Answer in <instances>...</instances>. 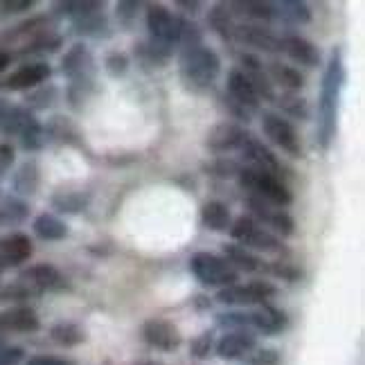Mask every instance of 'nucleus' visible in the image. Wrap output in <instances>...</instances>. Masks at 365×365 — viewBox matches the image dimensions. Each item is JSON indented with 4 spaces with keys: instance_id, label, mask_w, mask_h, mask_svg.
I'll return each instance as SVG.
<instances>
[{
    "instance_id": "4be33fe9",
    "label": "nucleus",
    "mask_w": 365,
    "mask_h": 365,
    "mask_svg": "<svg viewBox=\"0 0 365 365\" xmlns=\"http://www.w3.org/2000/svg\"><path fill=\"white\" fill-rule=\"evenodd\" d=\"M228 97L235 104H240L246 110H250V113L259 108V97L255 91H252L250 81L246 79V75L240 68H235L228 73Z\"/></svg>"
},
{
    "instance_id": "de8ad7c7",
    "label": "nucleus",
    "mask_w": 365,
    "mask_h": 365,
    "mask_svg": "<svg viewBox=\"0 0 365 365\" xmlns=\"http://www.w3.org/2000/svg\"><path fill=\"white\" fill-rule=\"evenodd\" d=\"M25 365H75V363L61 356H52V354H36L27 359Z\"/></svg>"
},
{
    "instance_id": "c9c22d12",
    "label": "nucleus",
    "mask_w": 365,
    "mask_h": 365,
    "mask_svg": "<svg viewBox=\"0 0 365 365\" xmlns=\"http://www.w3.org/2000/svg\"><path fill=\"white\" fill-rule=\"evenodd\" d=\"M210 25L215 27L217 34L223 38V41H235V23H232V16L228 7L223 5H217L212 11H210Z\"/></svg>"
},
{
    "instance_id": "4c0bfd02",
    "label": "nucleus",
    "mask_w": 365,
    "mask_h": 365,
    "mask_svg": "<svg viewBox=\"0 0 365 365\" xmlns=\"http://www.w3.org/2000/svg\"><path fill=\"white\" fill-rule=\"evenodd\" d=\"M277 104L282 106V110L287 115L296 118V120H307L309 118V108H307V102L302 97L293 95V93H282L279 97H275Z\"/></svg>"
},
{
    "instance_id": "f3484780",
    "label": "nucleus",
    "mask_w": 365,
    "mask_h": 365,
    "mask_svg": "<svg viewBox=\"0 0 365 365\" xmlns=\"http://www.w3.org/2000/svg\"><path fill=\"white\" fill-rule=\"evenodd\" d=\"M32 240L23 232H14L0 242V271L21 266L32 257Z\"/></svg>"
},
{
    "instance_id": "e433bc0d",
    "label": "nucleus",
    "mask_w": 365,
    "mask_h": 365,
    "mask_svg": "<svg viewBox=\"0 0 365 365\" xmlns=\"http://www.w3.org/2000/svg\"><path fill=\"white\" fill-rule=\"evenodd\" d=\"M232 7L242 9V14L257 21H273L275 19V9L273 3H262V0H246V3H235Z\"/></svg>"
},
{
    "instance_id": "1a4fd4ad",
    "label": "nucleus",
    "mask_w": 365,
    "mask_h": 365,
    "mask_svg": "<svg viewBox=\"0 0 365 365\" xmlns=\"http://www.w3.org/2000/svg\"><path fill=\"white\" fill-rule=\"evenodd\" d=\"M262 129L266 138L271 140L275 147L282 149L287 156L291 158H300L302 156V145H300V135L289 120L275 113H264L262 118Z\"/></svg>"
},
{
    "instance_id": "c85d7f7f",
    "label": "nucleus",
    "mask_w": 365,
    "mask_h": 365,
    "mask_svg": "<svg viewBox=\"0 0 365 365\" xmlns=\"http://www.w3.org/2000/svg\"><path fill=\"white\" fill-rule=\"evenodd\" d=\"M38 182H41L38 165L34 160H27L19 167L16 174H14L11 187L16 192V196H32L38 190Z\"/></svg>"
},
{
    "instance_id": "393cba45",
    "label": "nucleus",
    "mask_w": 365,
    "mask_h": 365,
    "mask_svg": "<svg viewBox=\"0 0 365 365\" xmlns=\"http://www.w3.org/2000/svg\"><path fill=\"white\" fill-rule=\"evenodd\" d=\"M34 120L36 115L25 106H7L0 110V133L7 138H19Z\"/></svg>"
},
{
    "instance_id": "c03bdc74",
    "label": "nucleus",
    "mask_w": 365,
    "mask_h": 365,
    "mask_svg": "<svg viewBox=\"0 0 365 365\" xmlns=\"http://www.w3.org/2000/svg\"><path fill=\"white\" fill-rule=\"evenodd\" d=\"M250 365H279V354L275 349H257L250 356Z\"/></svg>"
},
{
    "instance_id": "72a5a7b5",
    "label": "nucleus",
    "mask_w": 365,
    "mask_h": 365,
    "mask_svg": "<svg viewBox=\"0 0 365 365\" xmlns=\"http://www.w3.org/2000/svg\"><path fill=\"white\" fill-rule=\"evenodd\" d=\"M88 199L81 192H57L52 194V207L57 212H68V215H77L86 207Z\"/></svg>"
},
{
    "instance_id": "ddd939ff",
    "label": "nucleus",
    "mask_w": 365,
    "mask_h": 365,
    "mask_svg": "<svg viewBox=\"0 0 365 365\" xmlns=\"http://www.w3.org/2000/svg\"><path fill=\"white\" fill-rule=\"evenodd\" d=\"M248 207L252 210V215H255L259 221H264L266 226L273 228L282 237H291L293 230H296V221L291 219L289 212H284L282 207H275L271 203L262 201L259 196H248Z\"/></svg>"
},
{
    "instance_id": "423d86ee",
    "label": "nucleus",
    "mask_w": 365,
    "mask_h": 365,
    "mask_svg": "<svg viewBox=\"0 0 365 365\" xmlns=\"http://www.w3.org/2000/svg\"><path fill=\"white\" fill-rule=\"evenodd\" d=\"M54 9H57V14H61V16H68L73 21L79 34L100 36L102 30H106L102 3H93V0H86V3H57Z\"/></svg>"
},
{
    "instance_id": "2f4dec72",
    "label": "nucleus",
    "mask_w": 365,
    "mask_h": 365,
    "mask_svg": "<svg viewBox=\"0 0 365 365\" xmlns=\"http://www.w3.org/2000/svg\"><path fill=\"white\" fill-rule=\"evenodd\" d=\"M275 19H282L289 23H309L312 21V9L307 7V3L300 0H284V3H273Z\"/></svg>"
},
{
    "instance_id": "79ce46f5",
    "label": "nucleus",
    "mask_w": 365,
    "mask_h": 365,
    "mask_svg": "<svg viewBox=\"0 0 365 365\" xmlns=\"http://www.w3.org/2000/svg\"><path fill=\"white\" fill-rule=\"evenodd\" d=\"M210 349H212V334L205 331V334L199 336V339H194V341H192L190 352H192V356H196V359H205V356L210 354Z\"/></svg>"
},
{
    "instance_id": "9d476101",
    "label": "nucleus",
    "mask_w": 365,
    "mask_h": 365,
    "mask_svg": "<svg viewBox=\"0 0 365 365\" xmlns=\"http://www.w3.org/2000/svg\"><path fill=\"white\" fill-rule=\"evenodd\" d=\"M61 73L70 79V83H93L97 66L93 54L83 43H75L61 59Z\"/></svg>"
},
{
    "instance_id": "473e14b6",
    "label": "nucleus",
    "mask_w": 365,
    "mask_h": 365,
    "mask_svg": "<svg viewBox=\"0 0 365 365\" xmlns=\"http://www.w3.org/2000/svg\"><path fill=\"white\" fill-rule=\"evenodd\" d=\"M50 336L54 343L63 345V347H75L86 341V331H83L79 325H75V322H59V325H54L50 329Z\"/></svg>"
},
{
    "instance_id": "a19ab883",
    "label": "nucleus",
    "mask_w": 365,
    "mask_h": 365,
    "mask_svg": "<svg viewBox=\"0 0 365 365\" xmlns=\"http://www.w3.org/2000/svg\"><path fill=\"white\" fill-rule=\"evenodd\" d=\"M34 7V0H0V14L11 16V14H23Z\"/></svg>"
},
{
    "instance_id": "7ed1b4c3",
    "label": "nucleus",
    "mask_w": 365,
    "mask_h": 365,
    "mask_svg": "<svg viewBox=\"0 0 365 365\" xmlns=\"http://www.w3.org/2000/svg\"><path fill=\"white\" fill-rule=\"evenodd\" d=\"M147 30L151 36L149 46H153L163 57L170 59L174 48H178L180 19H176L165 5H149L147 7Z\"/></svg>"
},
{
    "instance_id": "2eb2a0df",
    "label": "nucleus",
    "mask_w": 365,
    "mask_h": 365,
    "mask_svg": "<svg viewBox=\"0 0 365 365\" xmlns=\"http://www.w3.org/2000/svg\"><path fill=\"white\" fill-rule=\"evenodd\" d=\"M38 327V316L30 307H11L0 314V339L7 334H34Z\"/></svg>"
},
{
    "instance_id": "864d4df0",
    "label": "nucleus",
    "mask_w": 365,
    "mask_h": 365,
    "mask_svg": "<svg viewBox=\"0 0 365 365\" xmlns=\"http://www.w3.org/2000/svg\"><path fill=\"white\" fill-rule=\"evenodd\" d=\"M0 110H3V104H0Z\"/></svg>"
},
{
    "instance_id": "ea45409f",
    "label": "nucleus",
    "mask_w": 365,
    "mask_h": 365,
    "mask_svg": "<svg viewBox=\"0 0 365 365\" xmlns=\"http://www.w3.org/2000/svg\"><path fill=\"white\" fill-rule=\"evenodd\" d=\"M104 66H106V73L110 77H122L126 70H129V61H126V57H124V54H120V52L108 54Z\"/></svg>"
},
{
    "instance_id": "cd10ccee",
    "label": "nucleus",
    "mask_w": 365,
    "mask_h": 365,
    "mask_svg": "<svg viewBox=\"0 0 365 365\" xmlns=\"http://www.w3.org/2000/svg\"><path fill=\"white\" fill-rule=\"evenodd\" d=\"M32 228H34V235L43 242H61L68 235V226L52 212L38 215L32 223Z\"/></svg>"
},
{
    "instance_id": "7c9ffc66",
    "label": "nucleus",
    "mask_w": 365,
    "mask_h": 365,
    "mask_svg": "<svg viewBox=\"0 0 365 365\" xmlns=\"http://www.w3.org/2000/svg\"><path fill=\"white\" fill-rule=\"evenodd\" d=\"M201 223L205 228L215 230V232H223L232 226V217L230 210L219 203V201H210L201 207Z\"/></svg>"
},
{
    "instance_id": "603ef678",
    "label": "nucleus",
    "mask_w": 365,
    "mask_h": 365,
    "mask_svg": "<svg viewBox=\"0 0 365 365\" xmlns=\"http://www.w3.org/2000/svg\"><path fill=\"white\" fill-rule=\"evenodd\" d=\"M145 365H156V363H145Z\"/></svg>"
},
{
    "instance_id": "0eeeda50",
    "label": "nucleus",
    "mask_w": 365,
    "mask_h": 365,
    "mask_svg": "<svg viewBox=\"0 0 365 365\" xmlns=\"http://www.w3.org/2000/svg\"><path fill=\"white\" fill-rule=\"evenodd\" d=\"M228 230H230L232 240L240 242L248 250L250 248L262 250V252H279L282 250V242H279L271 230H266L262 223H257L252 217H240Z\"/></svg>"
},
{
    "instance_id": "412c9836",
    "label": "nucleus",
    "mask_w": 365,
    "mask_h": 365,
    "mask_svg": "<svg viewBox=\"0 0 365 365\" xmlns=\"http://www.w3.org/2000/svg\"><path fill=\"white\" fill-rule=\"evenodd\" d=\"M255 349V336L246 329H235L228 331L226 336H221V341L217 343V354L221 359H242L246 354H250Z\"/></svg>"
},
{
    "instance_id": "f257e3e1",
    "label": "nucleus",
    "mask_w": 365,
    "mask_h": 365,
    "mask_svg": "<svg viewBox=\"0 0 365 365\" xmlns=\"http://www.w3.org/2000/svg\"><path fill=\"white\" fill-rule=\"evenodd\" d=\"M345 63L341 50H334L329 63L325 68L320 83V100H318V145L320 149H329L336 131H339V106L341 95L345 88Z\"/></svg>"
},
{
    "instance_id": "c756f323",
    "label": "nucleus",
    "mask_w": 365,
    "mask_h": 365,
    "mask_svg": "<svg viewBox=\"0 0 365 365\" xmlns=\"http://www.w3.org/2000/svg\"><path fill=\"white\" fill-rule=\"evenodd\" d=\"M30 217V205H27L21 196H5L0 199V226L16 228Z\"/></svg>"
},
{
    "instance_id": "dca6fc26",
    "label": "nucleus",
    "mask_w": 365,
    "mask_h": 365,
    "mask_svg": "<svg viewBox=\"0 0 365 365\" xmlns=\"http://www.w3.org/2000/svg\"><path fill=\"white\" fill-rule=\"evenodd\" d=\"M143 336L151 347L160 349V352H174V349L180 345L178 329L172 325L170 320H163V318L147 320L145 327H143Z\"/></svg>"
},
{
    "instance_id": "37998d69",
    "label": "nucleus",
    "mask_w": 365,
    "mask_h": 365,
    "mask_svg": "<svg viewBox=\"0 0 365 365\" xmlns=\"http://www.w3.org/2000/svg\"><path fill=\"white\" fill-rule=\"evenodd\" d=\"M138 3H133V0H122V3H118V19L124 23V25H131L133 19L138 16Z\"/></svg>"
},
{
    "instance_id": "f704fd0d",
    "label": "nucleus",
    "mask_w": 365,
    "mask_h": 365,
    "mask_svg": "<svg viewBox=\"0 0 365 365\" xmlns=\"http://www.w3.org/2000/svg\"><path fill=\"white\" fill-rule=\"evenodd\" d=\"M21 140V147L27 151V153H34V151H41L46 145H48V135H46V126L41 124L38 120H34L27 129L19 135Z\"/></svg>"
},
{
    "instance_id": "09e8293b",
    "label": "nucleus",
    "mask_w": 365,
    "mask_h": 365,
    "mask_svg": "<svg viewBox=\"0 0 365 365\" xmlns=\"http://www.w3.org/2000/svg\"><path fill=\"white\" fill-rule=\"evenodd\" d=\"M23 361L21 347H0V365H19Z\"/></svg>"
},
{
    "instance_id": "9b49d317",
    "label": "nucleus",
    "mask_w": 365,
    "mask_h": 365,
    "mask_svg": "<svg viewBox=\"0 0 365 365\" xmlns=\"http://www.w3.org/2000/svg\"><path fill=\"white\" fill-rule=\"evenodd\" d=\"M16 282L30 293V296H36V293H46V291H59L66 287L63 275L54 269L52 264H34L30 269H25Z\"/></svg>"
},
{
    "instance_id": "6e6552de",
    "label": "nucleus",
    "mask_w": 365,
    "mask_h": 365,
    "mask_svg": "<svg viewBox=\"0 0 365 365\" xmlns=\"http://www.w3.org/2000/svg\"><path fill=\"white\" fill-rule=\"evenodd\" d=\"M275 287L264 279H255L248 284H230L223 287L217 293V300L221 304H232V307H252V304H266L275 296Z\"/></svg>"
},
{
    "instance_id": "20e7f679",
    "label": "nucleus",
    "mask_w": 365,
    "mask_h": 365,
    "mask_svg": "<svg viewBox=\"0 0 365 365\" xmlns=\"http://www.w3.org/2000/svg\"><path fill=\"white\" fill-rule=\"evenodd\" d=\"M237 174H240L242 187H246L250 196H259L262 201L271 203L275 207H287L293 203V194L282 182V178L252 170V167H244V170H240Z\"/></svg>"
},
{
    "instance_id": "f03ea898",
    "label": "nucleus",
    "mask_w": 365,
    "mask_h": 365,
    "mask_svg": "<svg viewBox=\"0 0 365 365\" xmlns=\"http://www.w3.org/2000/svg\"><path fill=\"white\" fill-rule=\"evenodd\" d=\"M221 73V61L215 50L201 46H194L187 50H180V75L192 88H210L217 81Z\"/></svg>"
},
{
    "instance_id": "4468645a",
    "label": "nucleus",
    "mask_w": 365,
    "mask_h": 365,
    "mask_svg": "<svg viewBox=\"0 0 365 365\" xmlns=\"http://www.w3.org/2000/svg\"><path fill=\"white\" fill-rule=\"evenodd\" d=\"M240 151L244 153V158L250 163L252 170H259V172H266V174H273L279 178V172H282V163L277 160L275 153L266 147L262 140H257L255 135H246V140L242 143Z\"/></svg>"
},
{
    "instance_id": "8fccbe9b",
    "label": "nucleus",
    "mask_w": 365,
    "mask_h": 365,
    "mask_svg": "<svg viewBox=\"0 0 365 365\" xmlns=\"http://www.w3.org/2000/svg\"><path fill=\"white\" fill-rule=\"evenodd\" d=\"M176 5H178V7H182V9H187L190 14H196V11H199V7H201L199 0H178Z\"/></svg>"
},
{
    "instance_id": "f8f14e48",
    "label": "nucleus",
    "mask_w": 365,
    "mask_h": 365,
    "mask_svg": "<svg viewBox=\"0 0 365 365\" xmlns=\"http://www.w3.org/2000/svg\"><path fill=\"white\" fill-rule=\"evenodd\" d=\"M52 77V68L46 61H32V63H25L19 70L3 81V86L7 91H30V88H38Z\"/></svg>"
},
{
    "instance_id": "a878e982",
    "label": "nucleus",
    "mask_w": 365,
    "mask_h": 365,
    "mask_svg": "<svg viewBox=\"0 0 365 365\" xmlns=\"http://www.w3.org/2000/svg\"><path fill=\"white\" fill-rule=\"evenodd\" d=\"M223 252H226V262L235 271L242 269L246 273H259L266 269V262L262 257H257L255 252L240 246V244H226L223 246Z\"/></svg>"
},
{
    "instance_id": "aec40b11",
    "label": "nucleus",
    "mask_w": 365,
    "mask_h": 365,
    "mask_svg": "<svg viewBox=\"0 0 365 365\" xmlns=\"http://www.w3.org/2000/svg\"><path fill=\"white\" fill-rule=\"evenodd\" d=\"M246 131L242 129L240 124L235 122H221L217 124L212 131L207 133V147L212 151H232V149H240L242 143L246 140Z\"/></svg>"
},
{
    "instance_id": "a211bd4d",
    "label": "nucleus",
    "mask_w": 365,
    "mask_h": 365,
    "mask_svg": "<svg viewBox=\"0 0 365 365\" xmlns=\"http://www.w3.org/2000/svg\"><path fill=\"white\" fill-rule=\"evenodd\" d=\"M242 73L246 75V79L250 81L252 91L257 93V97L262 100H275V91H273V81L269 79V75H266V68L264 63L255 57V54H242Z\"/></svg>"
},
{
    "instance_id": "49530a36",
    "label": "nucleus",
    "mask_w": 365,
    "mask_h": 365,
    "mask_svg": "<svg viewBox=\"0 0 365 365\" xmlns=\"http://www.w3.org/2000/svg\"><path fill=\"white\" fill-rule=\"evenodd\" d=\"M271 271H273L277 277L289 279V282H293V279H298V277H300V271H298V269H293V266L287 264V262H273Z\"/></svg>"
},
{
    "instance_id": "6ab92c4d",
    "label": "nucleus",
    "mask_w": 365,
    "mask_h": 365,
    "mask_svg": "<svg viewBox=\"0 0 365 365\" xmlns=\"http://www.w3.org/2000/svg\"><path fill=\"white\" fill-rule=\"evenodd\" d=\"M235 38H240L242 43L257 48L264 52H282V38H277L271 30L257 25H237Z\"/></svg>"
},
{
    "instance_id": "39448f33",
    "label": "nucleus",
    "mask_w": 365,
    "mask_h": 365,
    "mask_svg": "<svg viewBox=\"0 0 365 365\" xmlns=\"http://www.w3.org/2000/svg\"><path fill=\"white\" fill-rule=\"evenodd\" d=\"M190 271L203 287H230L240 279V271L212 252H196L190 259Z\"/></svg>"
},
{
    "instance_id": "58836bf2",
    "label": "nucleus",
    "mask_w": 365,
    "mask_h": 365,
    "mask_svg": "<svg viewBox=\"0 0 365 365\" xmlns=\"http://www.w3.org/2000/svg\"><path fill=\"white\" fill-rule=\"evenodd\" d=\"M54 97H57V88L54 86H38V91H34L32 95H27L25 97V102H27V110H46L54 104Z\"/></svg>"
},
{
    "instance_id": "a18cd8bd",
    "label": "nucleus",
    "mask_w": 365,
    "mask_h": 365,
    "mask_svg": "<svg viewBox=\"0 0 365 365\" xmlns=\"http://www.w3.org/2000/svg\"><path fill=\"white\" fill-rule=\"evenodd\" d=\"M14 160H16V151H14L11 145L3 143L0 145V176H5L11 170Z\"/></svg>"
},
{
    "instance_id": "bb28decb",
    "label": "nucleus",
    "mask_w": 365,
    "mask_h": 365,
    "mask_svg": "<svg viewBox=\"0 0 365 365\" xmlns=\"http://www.w3.org/2000/svg\"><path fill=\"white\" fill-rule=\"evenodd\" d=\"M266 75H269V79L273 83L282 86L287 93L300 91L304 86V77L300 75V70H296L289 63H282V61H271L269 70H266Z\"/></svg>"
},
{
    "instance_id": "3c124183",
    "label": "nucleus",
    "mask_w": 365,
    "mask_h": 365,
    "mask_svg": "<svg viewBox=\"0 0 365 365\" xmlns=\"http://www.w3.org/2000/svg\"><path fill=\"white\" fill-rule=\"evenodd\" d=\"M9 63H11V54L7 50H0V73H3Z\"/></svg>"
},
{
    "instance_id": "5701e85b",
    "label": "nucleus",
    "mask_w": 365,
    "mask_h": 365,
    "mask_svg": "<svg viewBox=\"0 0 365 365\" xmlns=\"http://www.w3.org/2000/svg\"><path fill=\"white\" fill-rule=\"evenodd\" d=\"M282 50L289 54L291 61H296L300 66H307V68H318L320 66V50L312 43V41H307L304 36H287L282 38Z\"/></svg>"
},
{
    "instance_id": "b1692460",
    "label": "nucleus",
    "mask_w": 365,
    "mask_h": 365,
    "mask_svg": "<svg viewBox=\"0 0 365 365\" xmlns=\"http://www.w3.org/2000/svg\"><path fill=\"white\" fill-rule=\"evenodd\" d=\"M248 327H255L262 334H279L287 327V314L282 309L271 307V304H264L257 312L248 314Z\"/></svg>"
}]
</instances>
